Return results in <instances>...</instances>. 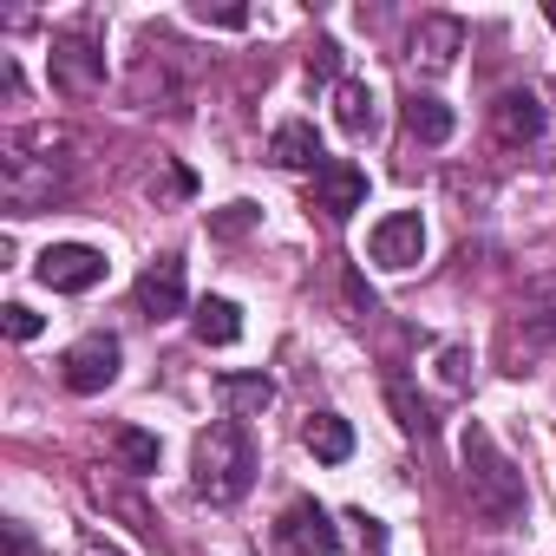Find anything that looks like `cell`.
<instances>
[{
  "mask_svg": "<svg viewBox=\"0 0 556 556\" xmlns=\"http://www.w3.org/2000/svg\"><path fill=\"white\" fill-rule=\"evenodd\" d=\"M458 53H465V21H452V14H426V21L413 27V40H406V60H413V73H426V79L452 73Z\"/></svg>",
  "mask_w": 556,
  "mask_h": 556,
  "instance_id": "52a82bcc",
  "label": "cell"
},
{
  "mask_svg": "<svg viewBox=\"0 0 556 556\" xmlns=\"http://www.w3.org/2000/svg\"><path fill=\"white\" fill-rule=\"evenodd\" d=\"M190 328H197L203 348H236V341H242V308H236L229 295H203V302L190 308Z\"/></svg>",
  "mask_w": 556,
  "mask_h": 556,
  "instance_id": "9a60e30c",
  "label": "cell"
},
{
  "mask_svg": "<svg viewBox=\"0 0 556 556\" xmlns=\"http://www.w3.org/2000/svg\"><path fill=\"white\" fill-rule=\"evenodd\" d=\"M255 223H262L255 203H223V210H210V236H216V242H236V236H249Z\"/></svg>",
  "mask_w": 556,
  "mask_h": 556,
  "instance_id": "ffe728a7",
  "label": "cell"
},
{
  "mask_svg": "<svg viewBox=\"0 0 556 556\" xmlns=\"http://www.w3.org/2000/svg\"><path fill=\"white\" fill-rule=\"evenodd\" d=\"M523 321H530V334H536V341H549V348H556V308H536V315H523Z\"/></svg>",
  "mask_w": 556,
  "mask_h": 556,
  "instance_id": "484cf974",
  "label": "cell"
},
{
  "mask_svg": "<svg viewBox=\"0 0 556 556\" xmlns=\"http://www.w3.org/2000/svg\"><path fill=\"white\" fill-rule=\"evenodd\" d=\"M268 549L275 556H334L341 549V523L315 497H289L282 517H275V530H268Z\"/></svg>",
  "mask_w": 556,
  "mask_h": 556,
  "instance_id": "3957f363",
  "label": "cell"
},
{
  "mask_svg": "<svg viewBox=\"0 0 556 556\" xmlns=\"http://www.w3.org/2000/svg\"><path fill=\"white\" fill-rule=\"evenodd\" d=\"M348 523L361 530V556H387V523H380V517H367V510H354Z\"/></svg>",
  "mask_w": 556,
  "mask_h": 556,
  "instance_id": "603a6c76",
  "label": "cell"
},
{
  "mask_svg": "<svg viewBox=\"0 0 556 556\" xmlns=\"http://www.w3.org/2000/svg\"><path fill=\"white\" fill-rule=\"evenodd\" d=\"M0 321H8V334H14V341H34V334L47 328V321H40L27 302H8V308H0Z\"/></svg>",
  "mask_w": 556,
  "mask_h": 556,
  "instance_id": "7402d4cb",
  "label": "cell"
},
{
  "mask_svg": "<svg viewBox=\"0 0 556 556\" xmlns=\"http://www.w3.org/2000/svg\"><path fill=\"white\" fill-rule=\"evenodd\" d=\"M53 86L73 92V99L99 92V86H105V53H99L86 34H60V40H53Z\"/></svg>",
  "mask_w": 556,
  "mask_h": 556,
  "instance_id": "ba28073f",
  "label": "cell"
},
{
  "mask_svg": "<svg viewBox=\"0 0 556 556\" xmlns=\"http://www.w3.org/2000/svg\"><path fill=\"white\" fill-rule=\"evenodd\" d=\"M79 556H125V549H112L105 536H86V543H79Z\"/></svg>",
  "mask_w": 556,
  "mask_h": 556,
  "instance_id": "83f0119b",
  "label": "cell"
},
{
  "mask_svg": "<svg viewBox=\"0 0 556 556\" xmlns=\"http://www.w3.org/2000/svg\"><path fill=\"white\" fill-rule=\"evenodd\" d=\"M112 452L125 458V471H157V458H164V445H157L144 426H125V432L112 439Z\"/></svg>",
  "mask_w": 556,
  "mask_h": 556,
  "instance_id": "d6986e66",
  "label": "cell"
},
{
  "mask_svg": "<svg viewBox=\"0 0 556 556\" xmlns=\"http://www.w3.org/2000/svg\"><path fill=\"white\" fill-rule=\"evenodd\" d=\"M216 393H223L229 419H249V413H268L275 380H268V374H223V380H216Z\"/></svg>",
  "mask_w": 556,
  "mask_h": 556,
  "instance_id": "e0dca14e",
  "label": "cell"
},
{
  "mask_svg": "<svg viewBox=\"0 0 556 556\" xmlns=\"http://www.w3.org/2000/svg\"><path fill=\"white\" fill-rule=\"evenodd\" d=\"M334 73H341V47H334V40L321 34V40L308 47V86H328Z\"/></svg>",
  "mask_w": 556,
  "mask_h": 556,
  "instance_id": "44dd1931",
  "label": "cell"
},
{
  "mask_svg": "<svg viewBox=\"0 0 556 556\" xmlns=\"http://www.w3.org/2000/svg\"><path fill=\"white\" fill-rule=\"evenodd\" d=\"M465 367H471V354H465V348H439V380H445V387H452V393H458V387H465V380H471V374H465Z\"/></svg>",
  "mask_w": 556,
  "mask_h": 556,
  "instance_id": "cb8c5ba5",
  "label": "cell"
},
{
  "mask_svg": "<svg viewBox=\"0 0 556 556\" xmlns=\"http://www.w3.org/2000/svg\"><path fill=\"white\" fill-rule=\"evenodd\" d=\"M426 255V216L419 210H393V216H380L374 229H367V262L374 268H413Z\"/></svg>",
  "mask_w": 556,
  "mask_h": 556,
  "instance_id": "8992f818",
  "label": "cell"
},
{
  "mask_svg": "<svg viewBox=\"0 0 556 556\" xmlns=\"http://www.w3.org/2000/svg\"><path fill=\"white\" fill-rule=\"evenodd\" d=\"M190 21H203V27H249V8H190Z\"/></svg>",
  "mask_w": 556,
  "mask_h": 556,
  "instance_id": "d4e9b609",
  "label": "cell"
},
{
  "mask_svg": "<svg viewBox=\"0 0 556 556\" xmlns=\"http://www.w3.org/2000/svg\"><path fill=\"white\" fill-rule=\"evenodd\" d=\"M302 445L315 452V465H348V458H354V426H348L341 413H308Z\"/></svg>",
  "mask_w": 556,
  "mask_h": 556,
  "instance_id": "2e32d148",
  "label": "cell"
},
{
  "mask_svg": "<svg viewBox=\"0 0 556 556\" xmlns=\"http://www.w3.org/2000/svg\"><path fill=\"white\" fill-rule=\"evenodd\" d=\"M118 361H125L118 334H86V341H73V348L60 354V380H66V393L92 400V393H105V387L118 380Z\"/></svg>",
  "mask_w": 556,
  "mask_h": 556,
  "instance_id": "5b68a950",
  "label": "cell"
},
{
  "mask_svg": "<svg viewBox=\"0 0 556 556\" xmlns=\"http://www.w3.org/2000/svg\"><path fill=\"white\" fill-rule=\"evenodd\" d=\"M387 400H393V413H400V432H406V439H432V413H426V400H413V387H406V380H387Z\"/></svg>",
  "mask_w": 556,
  "mask_h": 556,
  "instance_id": "ac0fdd59",
  "label": "cell"
},
{
  "mask_svg": "<svg viewBox=\"0 0 556 556\" xmlns=\"http://www.w3.org/2000/svg\"><path fill=\"white\" fill-rule=\"evenodd\" d=\"M8 556H34V536H27V523H8Z\"/></svg>",
  "mask_w": 556,
  "mask_h": 556,
  "instance_id": "4316f807",
  "label": "cell"
},
{
  "mask_svg": "<svg viewBox=\"0 0 556 556\" xmlns=\"http://www.w3.org/2000/svg\"><path fill=\"white\" fill-rule=\"evenodd\" d=\"M491 131H497V144H536L543 138V99L530 86L497 92L491 99Z\"/></svg>",
  "mask_w": 556,
  "mask_h": 556,
  "instance_id": "30bf717a",
  "label": "cell"
},
{
  "mask_svg": "<svg viewBox=\"0 0 556 556\" xmlns=\"http://www.w3.org/2000/svg\"><path fill=\"white\" fill-rule=\"evenodd\" d=\"M105 249H92V242H47L40 255H34V275L53 289V295H86V289H99L105 282Z\"/></svg>",
  "mask_w": 556,
  "mask_h": 556,
  "instance_id": "277c9868",
  "label": "cell"
},
{
  "mask_svg": "<svg viewBox=\"0 0 556 556\" xmlns=\"http://www.w3.org/2000/svg\"><path fill=\"white\" fill-rule=\"evenodd\" d=\"M400 131H406V144H419V151H439V144H452L458 118H452V105H445L439 92H413V99L400 105Z\"/></svg>",
  "mask_w": 556,
  "mask_h": 556,
  "instance_id": "7c38bea8",
  "label": "cell"
},
{
  "mask_svg": "<svg viewBox=\"0 0 556 556\" xmlns=\"http://www.w3.org/2000/svg\"><path fill=\"white\" fill-rule=\"evenodd\" d=\"M268 164L275 170H321L328 157H321V138H315V125L308 118H289V125H275V138H268Z\"/></svg>",
  "mask_w": 556,
  "mask_h": 556,
  "instance_id": "4fadbf2b",
  "label": "cell"
},
{
  "mask_svg": "<svg viewBox=\"0 0 556 556\" xmlns=\"http://www.w3.org/2000/svg\"><path fill=\"white\" fill-rule=\"evenodd\" d=\"M138 315H144V321L184 315V262H177V255H157V262L138 275Z\"/></svg>",
  "mask_w": 556,
  "mask_h": 556,
  "instance_id": "8fae6325",
  "label": "cell"
},
{
  "mask_svg": "<svg viewBox=\"0 0 556 556\" xmlns=\"http://www.w3.org/2000/svg\"><path fill=\"white\" fill-rule=\"evenodd\" d=\"M361 203H367V170L348 164V157H328V164L315 170V210H321L328 223H348Z\"/></svg>",
  "mask_w": 556,
  "mask_h": 556,
  "instance_id": "9c48e42d",
  "label": "cell"
},
{
  "mask_svg": "<svg viewBox=\"0 0 556 556\" xmlns=\"http://www.w3.org/2000/svg\"><path fill=\"white\" fill-rule=\"evenodd\" d=\"M190 484H197L203 504H236L255 484V445H249L242 419H216V426L197 432V445H190Z\"/></svg>",
  "mask_w": 556,
  "mask_h": 556,
  "instance_id": "7a4b0ae2",
  "label": "cell"
},
{
  "mask_svg": "<svg viewBox=\"0 0 556 556\" xmlns=\"http://www.w3.org/2000/svg\"><path fill=\"white\" fill-rule=\"evenodd\" d=\"M334 125L361 144V138H374V125H380V105H374V86L367 79H334Z\"/></svg>",
  "mask_w": 556,
  "mask_h": 556,
  "instance_id": "5bb4252c",
  "label": "cell"
},
{
  "mask_svg": "<svg viewBox=\"0 0 556 556\" xmlns=\"http://www.w3.org/2000/svg\"><path fill=\"white\" fill-rule=\"evenodd\" d=\"M543 14H549V27H556V0H549V8H543Z\"/></svg>",
  "mask_w": 556,
  "mask_h": 556,
  "instance_id": "f1b7e54d",
  "label": "cell"
},
{
  "mask_svg": "<svg viewBox=\"0 0 556 556\" xmlns=\"http://www.w3.org/2000/svg\"><path fill=\"white\" fill-rule=\"evenodd\" d=\"M458 465H465V497H471L478 523L504 530V523H517V517H523V504H530L523 471L504 458V445L491 439V426H484V419H465V432H458Z\"/></svg>",
  "mask_w": 556,
  "mask_h": 556,
  "instance_id": "6da1fadb",
  "label": "cell"
}]
</instances>
